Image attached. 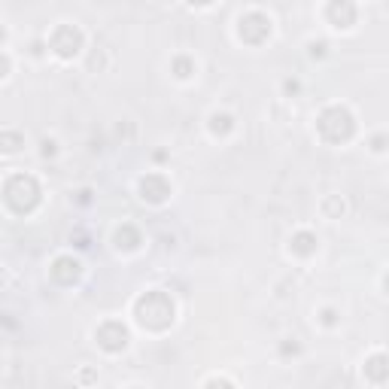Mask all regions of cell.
<instances>
[{
    "instance_id": "cell-1",
    "label": "cell",
    "mask_w": 389,
    "mask_h": 389,
    "mask_svg": "<svg viewBox=\"0 0 389 389\" xmlns=\"http://www.w3.org/2000/svg\"><path fill=\"white\" fill-rule=\"evenodd\" d=\"M174 316H176L174 298L167 292H161V289H150V292H143L137 301H134V320L150 331L171 329Z\"/></svg>"
},
{
    "instance_id": "cell-2",
    "label": "cell",
    "mask_w": 389,
    "mask_h": 389,
    "mask_svg": "<svg viewBox=\"0 0 389 389\" xmlns=\"http://www.w3.org/2000/svg\"><path fill=\"white\" fill-rule=\"evenodd\" d=\"M3 201L16 213H31L40 204V182L31 174H12L3 182Z\"/></svg>"
},
{
    "instance_id": "cell-3",
    "label": "cell",
    "mask_w": 389,
    "mask_h": 389,
    "mask_svg": "<svg viewBox=\"0 0 389 389\" xmlns=\"http://www.w3.org/2000/svg\"><path fill=\"white\" fill-rule=\"evenodd\" d=\"M316 128H320V137L325 143H346L356 134V119L346 107H329L320 113Z\"/></svg>"
},
{
    "instance_id": "cell-4",
    "label": "cell",
    "mask_w": 389,
    "mask_h": 389,
    "mask_svg": "<svg viewBox=\"0 0 389 389\" xmlns=\"http://www.w3.org/2000/svg\"><path fill=\"white\" fill-rule=\"evenodd\" d=\"M49 46H52V52L58 58H73L82 49V31L76 25H58L52 31V37H49Z\"/></svg>"
},
{
    "instance_id": "cell-5",
    "label": "cell",
    "mask_w": 389,
    "mask_h": 389,
    "mask_svg": "<svg viewBox=\"0 0 389 389\" xmlns=\"http://www.w3.org/2000/svg\"><path fill=\"white\" fill-rule=\"evenodd\" d=\"M268 34H271V19H268L265 12H246V16H240L237 37L244 40V43L259 46V43H265L268 40Z\"/></svg>"
},
{
    "instance_id": "cell-6",
    "label": "cell",
    "mask_w": 389,
    "mask_h": 389,
    "mask_svg": "<svg viewBox=\"0 0 389 389\" xmlns=\"http://www.w3.org/2000/svg\"><path fill=\"white\" fill-rule=\"evenodd\" d=\"M95 341H97V346H104L107 353H122L125 346H128V329H125L119 320H107V322L97 325Z\"/></svg>"
},
{
    "instance_id": "cell-7",
    "label": "cell",
    "mask_w": 389,
    "mask_h": 389,
    "mask_svg": "<svg viewBox=\"0 0 389 389\" xmlns=\"http://www.w3.org/2000/svg\"><path fill=\"white\" fill-rule=\"evenodd\" d=\"M140 198L150 204H161L171 198V182H167L165 174H146L140 180Z\"/></svg>"
},
{
    "instance_id": "cell-8",
    "label": "cell",
    "mask_w": 389,
    "mask_h": 389,
    "mask_svg": "<svg viewBox=\"0 0 389 389\" xmlns=\"http://www.w3.org/2000/svg\"><path fill=\"white\" fill-rule=\"evenodd\" d=\"M49 274H52V280L58 286H73L82 277V265L73 256H58L52 261V268H49Z\"/></svg>"
},
{
    "instance_id": "cell-9",
    "label": "cell",
    "mask_w": 389,
    "mask_h": 389,
    "mask_svg": "<svg viewBox=\"0 0 389 389\" xmlns=\"http://www.w3.org/2000/svg\"><path fill=\"white\" fill-rule=\"evenodd\" d=\"M325 19L335 27H350V25H356V6L350 0H335V3L325 6Z\"/></svg>"
},
{
    "instance_id": "cell-10",
    "label": "cell",
    "mask_w": 389,
    "mask_h": 389,
    "mask_svg": "<svg viewBox=\"0 0 389 389\" xmlns=\"http://www.w3.org/2000/svg\"><path fill=\"white\" fill-rule=\"evenodd\" d=\"M365 377L371 380V384H384V380H389V356L386 353H374V356H368Z\"/></svg>"
},
{
    "instance_id": "cell-11",
    "label": "cell",
    "mask_w": 389,
    "mask_h": 389,
    "mask_svg": "<svg viewBox=\"0 0 389 389\" xmlns=\"http://www.w3.org/2000/svg\"><path fill=\"white\" fill-rule=\"evenodd\" d=\"M316 246H320V240H316L314 231H298V235H292V240H289V250L295 256H314Z\"/></svg>"
},
{
    "instance_id": "cell-12",
    "label": "cell",
    "mask_w": 389,
    "mask_h": 389,
    "mask_svg": "<svg viewBox=\"0 0 389 389\" xmlns=\"http://www.w3.org/2000/svg\"><path fill=\"white\" fill-rule=\"evenodd\" d=\"M116 246L119 250H137L140 246V231L134 228V225H122V228L116 231Z\"/></svg>"
},
{
    "instance_id": "cell-13",
    "label": "cell",
    "mask_w": 389,
    "mask_h": 389,
    "mask_svg": "<svg viewBox=\"0 0 389 389\" xmlns=\"http://www.w3.org/2000/svg\"><path fill=\"white\" fill-rule=\"evenodd\" d=\"M231 128H235V119H231L228 113H213V116H210V131H213L216 137L228 134Z\"/></svg>"
},
{
    "instance_id": "cell-14",
    "label": "cell",
    "mask_w": 389,
    "mask_h": 389,
    "mask_svg": "<svg viewBox=\"0 0 389 389\" xmlns=\"http://www.w3.org/2000/svg\"><path fill=\"white\" fill-rule=\"evenodd\" d=\"M171 70H174V76H180V80H189V76L195 73V61L189 58V55H176Z\"/></svg>"
},
{
    "instance_id": "cell-15",
    "label": "cell",
    "mask_w": 389,
    "mask_h": 389,
    "mask_svg": "<svg viewBox=\"0 0 389 389\" xmlns=\"http://www.w3.org/2000/svg\"><path fill=\"white\" fill-rule=\"evenodd\" d=\"M22 143H25V137L19 131H3L0 134V146H3V152H16Z\"/></svg>"
},
{
    "instance_id": "cell-16",
    "label": "cell",
    "mask_w": 389,
    "mask_h": 389,
    "mask_svg": "<svg viewBox=\"0 0 389 389\" xmlns=\"http://www.w3.org/2000/svg\"><path fill=\"white\" fill-rule=\"evenodd\" d=\"M322 210H325V216L329 219H341V213H344V201L338 195H331V198H325V204H322Z\"/></svg>"
},
{
    "instance_id": "cell-17",
    "label": "cell",
    "mask_w": 389,
    "mask_h": 389,
    "mask_svg": "<svg viewBox=\"0 0 389 389\" xmlns=\"http://www.w3.org/2000/svg\"><path fill=\"white\" fill-rule=\"evenodd\" d=\"M204 389H235V386H231L225 377H213V380H207V386Z\"/></svg>"
},
{
    "instance_id": "cell-18",
    "label": "cell",
    "mask_w": 389,
    "mask_h": 389,
    "mask_svg": "<svg viewBox=\"0 0 389 389\" xmlns=\"http://www.w3.org/2000/svg\"><path fill=\"white\" fill-rule=\"evenodd\" d=\"M371 150H374V152H384V150H386V137H384V134H377V137L371 140Z\"/></svg>"
},
{
    "instance_id": "cell-19",
    "label": "cell",
    "mask_w": 389,
    "mask_h": 389,
    "mask_svg": "<svg viewBox=\"0 0 389 389\" xmlns=\"http://www.w3.org/2000/svg\"><path fill=\"white\" fill-rule=\"evenodd\" d=\"M322 322H325V325H335V322H338V314H335L331 307H329V310H322Z\"/></svg>"
},
{
    "instance_id": "cell-20",
    "label": "cell",
    "mask_w": 389,
    "mask_h": 389,
    "mask_svg": "<svg viewBox=\"0 0 389 389\" xmlns=\"http://www.w3.org/2000/svg\"><path fill=\"white\" fill-rule=\"evenodd\" d=\"M310 55H314V58H320V55H325V43H314V46H310Z\"/></svg>"
},
{
    "instance_id": "cell-21",
    "label": "cell",
    "mask_w": 389,
    "mask_h": 389,
    "mask_svg": "<svg viewBox=\"0 0 389 389\" xmlns=\"http://www.w3.org/2000/svg\"><path fill=\"white\" fill-rule=\"evenodd\" d=\"M43 155H55V140H43Z\"/></svg>"
},
{
    "instance_id": "cell-22",
    "label": "cell",
    "mask_w": 389,
    "mask_h": 389,
    "mask_svg": "<svg viewBox=\"0 0 389 389\" xmlns=\"http://www.w3.org/2000/svg\"><path fill=\"white\" fill-rule=\"evenodd\" d=\"M91 201V192H89V189H82V192H80V204H89Z\"/></svg>"
},
{
    "instance_id": "cell-23",
    "label": "cell",
    "mask_w": 389,
    "mask_h": 389,
    "mask_svg": "<svg viewBox=\"0 0 389 389\" xmlns=\"http://www.w3.org/2000/svg\"><path fill=\"white\" fill-rule=\"evenodd\" d=\"M286 91H289V95H295V91H298V82L289 80V82H286Z\"/></svg>"
},
{
    "instance_id": "cell-24",
    "label": "cell",
    "mask_w": 389,
    "mask_h": 389,
    "mask_svg": "<svg viewBox=\"0 0 389 389\" xmlns=\"http://www.w3.org/2000/svg\"><path fill=\"white\" fill-rule=\"evenodd\" d=\"M384 286H386V292H389V277H386V280H384Z\"/></svg>"
},
{
    "instance_id": "cell-25",
    "label": "cell",
    "mask_w": 389,
    "mask_h": 389,
    "mask_svg": "<svg viewBox=\"0 0 389 389\" xmlns=\"http://www.w3.org/2000/svg\"><path fill=\"white\" fill-rule=\"evenodd\" d=\"M131 389H140V386H131Z\"/></svg>"
}]
</instances>
